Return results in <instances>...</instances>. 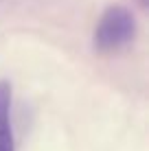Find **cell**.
<instances>
[{
  "label": "cell",
  "instance_id": "obj_1",
  "mask_svg": "<svg viewBox=\"0 0 149 151\" xmlns=\"http://www.w3.org/2000/svg\"><path fill=\"white\" fill-rule=\"evenodd\" d=\"M136 37V18L123 4L107 7L94 29V46L101 53H116Z\"/></svg>",
  "mask_w": 149,
  "mask_h": 151
},
{
  "label": "cell",
  "instance_id": "obj_2",
  "mask_svg": "<svg viewBox=\"0 0 149 151\" xmlns=\"http://www.w3.org/2000/svg\"><path fill=\"white\" fill-rule=\"evenodd\" d=\"M0 151H15L11 127V83L0 81Z\"/></svg>",
  "mask_w": 149,
  "mask_h": 151
}]
</instances>
